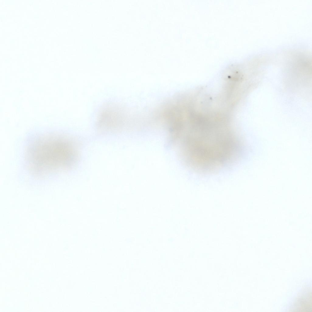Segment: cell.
I'll return each mask as SVG.
<instances>
[{"label":"cell","mask_w":312,"mask_h":312,"mask_svg":"<svg viewBox=\"0 0 312 312\" xmlns=\"http://www.w3.org/2000/svg\"><path fill=\"white\" fill-rule=\"evenodd\" d=\"M27 149V165L32 173L37 176L69 168L77 157L71 141L57 132L38 134L30 140Z\"/></svg>","instance_id":"1"}]
</instances>
